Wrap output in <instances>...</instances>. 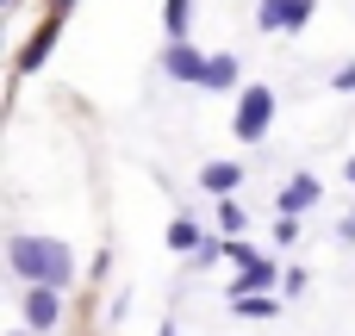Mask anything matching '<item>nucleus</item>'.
Returning a JSON list of instances; mask_svg holds the SVG:
<instances>
[{
  "label": "nucleus",
  "mask_w": 355,
  "mask_h": 336,
  "mask_svg": "<svg viewBox=\"0 0 355 336\" xmlns=\"http://www.w3.org/2000/svg\"><path fill=\"white\" fill-rule=\"evenodd\" d=\"M6 268L19 281H50V287H69L75 281V256L56 237H12L6 243Z\"/></svg>",
  "instance_id": "f257e3e1"
},
{
  "label": "nucleus",
  "mask_w": 355,
  "mask_h": 336,
  "mask_svg": "<svg viewBox=\"0 0 355 336\" xmlns=\"http://www.w3.org/2000/svg\"><path fill=\"white\" fill-rule=\"evenodd\" d=\"M268 125H275V94H268V87H243V94H237V118H231V131H237L243 143H262Z\"/></svg>",
  "instance_id": "f03ea898"
},
{
  "label": "nucleus",
  "mask_w": 355,
  "mask_h": 336,
  "mask_svg": "<svg viewBox=\"0 0 355 336\" xmlns=\"http://www.w3.org/2000/svg\"><path fill=\"white\" fill-rule=\"evenodd\" d=\"M19 306H25V324H31L37 336H50L56 324H62V287H50V281H25Z\"/></svg>",
  "instance_id": "7ed1b4c3"
},
{
  "label": "nucleus",
  "mask_w": 355,
  "mask_h": 336,
  "mask_svg": "<svg viewBox=\"0 0 355 336\" xmlns=\"http://www.w3.org/2000/svg\"><path fill=\"white\" fill-rule=\"evenodd\" d=\"M162 75L181 81V87H200V81H206V56H200V44L168 37V44H162Z\"/></svg>",
  "instance_id": "20e7f679"
},
{
  "label": "nucleus",
  "mask_w": 355,
  "mask_h": 336,
  "mask_svg": "<svg viewBox=\"0 0 355 336\" xmlns=\"http://www.w3.org/2000/svg\"><path fill=\"white\" fill-rule=\"evenodd\" d=\"M324 200V187H318V175H293L287 187H281V212H312Z\"/></svg>",
  "instance_id": "39448f33"
},
{
  "label": "nucleus",
  "mask_w": 355,
  "mask_h": 336,
  "mask_svg": "<svg viewBox=\"0 0 355 336\" xmlns=\"http://www.w3.org/2000/svg\"><path fill=\"white\" fill-rule=\"evenodd\" d=\"M206 94H237V56H206Z\"/></svg>",
  "instance_id": "423d86ee"
},
{
  "label": "nucleus",
  "mask_w": 355,
  "mask_h": 336,
  "mask_svg": "<svg viewBox=\"0 0 355 336\" xmlns=\"http://www.w3.org/2000/svg\"><path fill=\"white\" fill-rule=\"evenodd\" d=\"M200 187L206 193H231V187H243V168L237 162H206L200 168Z\"/></svg>",
  "instance_id": "0eeeda50"
},
{
  "label": "nucleus",
  "mask_w": 355,
  "mask_h": 336,
  "mask_svg": "<svg viewBox=\"0 0 355 336\" xmlns=\"http://www.w3.org/2000/svg\"><path fill=\"white\" fill-rule=\"evenodd\" d=\"M281 274H275V262L268 256H256V262H243V281L231 287V293H262V287H275Z\"/></svg>",
  "instance_id": "6e6552de"
},
{
  "label": "nucleus",
  "mask_w": 355,
  "mask_h": 336,
  "mask_svg": "<svg viewBox=\"0 0 355 336\" xmlns=\"http://www.w3.org/2000/svg\"><path fill=\"white\" fill-rule=\"evenodd\" d=\"M50 44H56V19H50V25H44V31H37V37H31L25 50H19V75H31V69H37L44 56H50Z\"/></svg>",
  "instance_id": "1a4fd4ad"
},
{
  "label": "nucleus",
  "mask_w": 355,
  "mask_h": 336,
  "mask_svg": "<svg viewBox=\"0 0 355 336\" xmlns=\"http://www.w3.org/2000/svg\"><path fill=\"white\" fill-rule=\"evenodd\" d=\"M200 243H206V237H200L193 218H175V224H168V249H175V256H200Z\"/></svg>",
  "instance_id": "9d476101"
},
{
  "label": "nucleus",
  "mask_w": 355,
  "mask_h": 336,
  "mask_svg": "<svg viewBox=\"0 0 355 336\" xmlns=\"http://www.w3.org/2000/svg\"><path fill=\"white\" fill-rule=\"evenodd\" d=\"M231 312H237V318H275V312H281V299H262V293H237V299H231Z\"/></svg>",
  "instance_id": "9b49d317"
},
{
  "label": "nucleus",
  "mask_w": 355,
  "mask_h": 336,
  "mask_svg": "<svg viewBox=\"0 0 355 336\" xmlns=\"http://www.w3.org/2000/svg\"><path fill=\"white\" fill-rule=\"evenodd\" d=\"M187 19H193V0H168V6H162V25H168V37H187Z\"/></svg>",
  "instance_id": "f8f14e48"
},
{
  "label": "nucleus",
  "mask_w": 355,
  "mask_h": 336,
  "mask_svg": "<svg viewBox=\"0 0 355 336\" xmlns=\"http://www.w3.org/2000/svg\"><path fill=\"white\" fill-rule=\"evenodd\" d=\"M256 25L262 31H287V0H262L256 6Z\"/></svg>",
  "instance_id": "ddd939ff"
},
{
  "label": "nucleus",
  "mask_w": 355,
  "mask_h": 336,
  "mask_svg": "<svg viewBox=\"0 0 355 336\" xmlns=\"http://www.w3.org/2000/svg\"><path fill=\"white\" fill-rule=\"evenodd\" d=\"M218 224H225V237H237L250 218H243V206H237V200H225V206H218Z\"/></svg>",
  "instance_id": "4468645a"
},
{
  "label": "nucleus",
  "mask_w": 355,
  "mask_h": 336,
  "mask_svg": "<svg viewBox=\"0 0 355 336\" xmlns=\"http://www.w3.org/2000/svg\"><path fill=\"white\" fill-rule=\"evenodd\" d=\"M312 12H318V0H287V31H300Z\"/></svg>",
  "instance_id": "2eb2a0df"
},
{
  "label": "nucleus",
  "mask_w": 355,
  "mask_h": 336,
  "mask_svg": "<svg viewBox=\"0 0 355 336\" xmlns=\"http://www.w3.org/2000/svg\"><path fill=\"white\" fill-rule=\"evenodd\" d=\"M331 87H337V94H355V62H343V69L331 75Z\"/></svg>",
  "instance_id": "dca6fc26"
},
{
  "label": "nucleus",
  "mask_w": 355,
  "mask_h": 336,
  "mask_svg": "<svg viewBox=\"0 0 355 336\" xmlns=\"http://www.w3.org/2000/svg\"><path fill=\"white\" fill-rule=\"evenodd\" d=\"M281 287H287V299H300V293H306V268H293V274H281Z\"/></svg>",
  "instance_id": "f3484780"
},
{
  "label": "nucleus",
  "mask_w": 355,
  "mask_h": 336,
  "mask_svg": "<svg viewBox=\"0 0 355 336\" xmlns=\"http://www.w3.org/2000/svg\"><path fill=\"white\" fill-rule=\"evenodd\" d=\"M343 243H355V218H349V224H343Z\"/></svg>",
  "instance_id": "a211bd4d"
},
{
  "label": "nucleus",
  "mask_w": 355,
  "mask_h": 336,
  "mask_svg": "<svg viewBox=\"0 0 355 336\" xmlns=\"http://www.w3.org/2000/svg\"><path fill=\"white\" fill-rule=\"evenodd\" d=\"M343 175H349V187H355V156H349V162H343Z\"/></svg>",
  "instance_id": "6ab92c4d"
},
{
  "label": "nucleus",
  "mask_w": 355,
  "mask_h": 336,
  "mask_svg": "<svg viewBox=\"0 0 355 336\" xmlns=\"http://www.w3.org/2000/svg\"><path fill=\"white\" fill-rule=\"evenodd\" d=\"M156 336H175V324H162V330H156Z\"/></svg>",
  "instance_id": "aec40b11"
},
{
  "label": "nucleus",
  "mask_w": 355,
  "mask_h": 336,
  "mask_svg": "<svg viewBox=\"0 0 355 336\" xmlns=\"http://www.w3.org/2000/svg\"><path fill=\"white\" fill-rule=\"evenodd\" d=\"M12 336H37V330H31V324H25V330H12Z\"/></svg>",
  "instance_id": "412c9836"
},
{
  "label": "nucleus",
  "mask_w": 355,
  "mask_h": 336,
  "mask_svg": "<svg viewBox=\"0 0 355 336\" xmlns=\"http://www.w3.org/2000/svg\"><path fill=\"white\" fill-rule=\"evenodd\" d=\"M62 6H69V0H56V12H62Z\"/></svg>",
  "instance_id": "4be33fe9"
}]
</instances>
